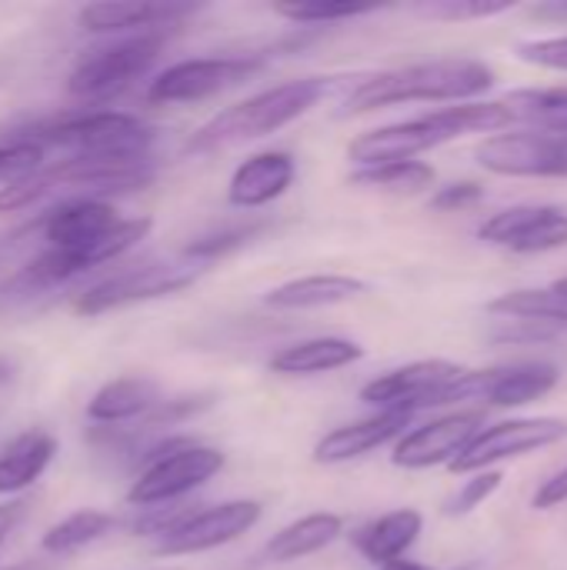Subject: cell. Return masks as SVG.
<instances>
[{
    "label": "cell",
    "mask_w": 567,
    "mask_h": 570,
    "mask_svg": "<svg viewBox=\"0 0 567 570\" xmlns=\"http://www.w3.org/2000/svg\"><path fill=\"white\" fill-rule=\"evenodd\" d=\"M157 130L124 110H77L60 114L50 120L23 124L3 140L17 144H37V147H67L70 154L84 157H137L150 154Z\"/></svg>",
    "instance_id": "cell-4"
},
{
    "label": "cell",
    "mask_w": 567,
    "mask_h": 570,
    "mask_svg": "<svg viewBox=\"0 0 567 570\" xmlns=\"http://www.w3.org/2000/svg\"><path fill=\"white\" fill-rule=\"evenodd\" d=\"M551 287H555V291H561V294H567V277H561V281H555Z\"/></svg>",
    "instance_id": "cell-42"
},
{
    "label": "cell",
    "mask_w": 567,
    "mask_h": 570,
    "mask_svg": "<svg viewBox=\"0 0 567 570\" xmlns=\"http://www.w3.org/2000/svg\"><path fill=\"white\" fill-rule=\"evenodd\" d=\"M414 417L418 414H408V411H374L371 417L341 424L314 444V464L334 468V464L358 461V458H364V454H371L391 441L398 444L408 434Z\"/></svg>",
    "instance_id": "cell-16"
},
{
    "label": "cell",
    "mask_w": 567,
    "mask_h": 570,
    "mask_svg": "<svg viewBox=\"0 0 567 570\" xmlns=\"http://www.w3.org/2000/svg\"><path fill=\"white\" fill-rule=\"evenodd\" d=\"M334 87V77H297V80H284L274 83L267 90H257L251 97H244L234 107H224L221 114H214L190 140H187V154H211L221 147H234L244 140H261L271 137L277 130H284L287 124H294L297 117H304L307 110H314Z\"/></svg>",
    "instance_id": "cell-3"
},
{
    "label": "cell",
    "mask_w": 567,
    "mask_h": 570,
    "mask_svg": "<svg viewBox=\"0 0 567 570\" xmlns=\"http://www.w3.org/2000/svg\"><path fill=\"white\" fill-rule=\"evenodd\" d=\"M164 43L167 37L154 30V33H134L124 40L104 43L97 50H87L67 73V94L87 104L114 100L117 94L130 90L140 77L154 70V63L164 53Z\"/></svg>",
    "instance_id": "cell-5"
},
{
    "label": "cell",
    "mask_w": 567,
    "mask_h": 570,
    "mask_svg": "<svg viewBox=\"0 0 567 570\" xmlns=\"http://www.w3.org/2000/svg\"><path fill=\"white\" fill-rule=\"evenodd\" d=\"M264 518V508L251 498H234L221 501L211 508L190 511L170 534H164L154 544V554L160 558H187V554H204L214 548H224L247 531H254Z\"/></svg>",
    "instance_id": "cell-12"
},
{
    "label": "cell",
    "mask_w": 567,
    "mask_h": 570,
    "mask_svg": "<svg viewBox=\"0 0 567 570\" xmlns=\"http://www.w3.org/2000/svg\"><path fill=\"white\" fill-rule=\"evenodd\" d=\"M43 167V147L37 144H17V140H0V190L10 184L27 180Z\"/></svg>",
    "instance_id": "cell-33"
},
{
    "label": "cell",
    "mask_w": 567,
    "mask_h": 570,
    "mask_svg": "<svg viewBox=\"0 0 567 570\" xmlns=\"http://www.w3.org/2000/svg\"><path fill=\"white\" fill-rule=\"evenodd\" d=\"M267 67V53H224V57H190L164 67L150 87V104H197L224 90H234Z\"/></svg>",
    "instance_id": "cell-8"
},
{
    "label": "cell",
    "mask_w": 567,
    "mask_h": 570,
    "mask_svg": "<svg viewBox=\"0 0 567 570\" xmlns=\"http://www.w3.org/2000/svg\"><path fill=\"white\" fill-rule=\"evenodd\" d=\"M57 458V438L43 428H30L17 434L3 451H0V494L20 498L27 488H33L43 471Z\"/></svg>",
    "instance_id": "cell-23"
},
{
    "label": "cell",
    "mask_w": 567,
    "mask_h": 570,
    "mask_svg": "<svg viewBox=\"0 0 567 570\" xmlns=\"http://www.w3.org/2000/svg\"><path fill=\"white\" fill-rule=\"evenodd\" d=\"M164 401V391L154 377L144 374H124L107 381L87 404V417L97 428H120V424H140L157 404Z\"/></svg>",
    "instance_id": "cell-19"
},
{
    "label": "cell",
    "mask_w": 567,
    "mask_h": 570,
    "mask_svg": "<svg viewBox=\"0 0 567 570\" xmlns=\"http://www.w3.org/2000/svg\"><path fill=\"white\" fill-rule=\"evenodd\" d=\"M515 0H434V3H421L418 13L431 17V20H448V23H465V20H488V17H501L508 10H515Z\"/></svg>",
    "instance_id": "cell-30"
},
{
    "label": "cell",
    "mask_w": 567,
    "mask_h": 570,
    "mask_svg": "<svg viewBox=\"0 0 567 570\" xmlns=\"http://www.w3.org/2000/svg\"><path fill=\"white\" fill-rule=\"evenodd\" d=\"M368 294V284L361 277L348 274H307L284 281L264 294V307L271 311H317V307H334L348 304Z\"/></svg>",
    "instance_id": "cell-21"
},
{
    "label": "cell",
    "mask_w": 567,
    "mask_h": 570,
    "mask_svg": "<svg viewBox=\"0 0 567 570\" xmlns=\"http://www.w3.org/2000/svg\"><path fill=\"white\" fill-rule=\"evenodd\" d=\"M478 200H485V187L478 180H458V184L438 187L431 197V207L434 210H465V207H475Z\"/></svg>",
    "instance_id": "cell-35"
},
{
    "label": "cell",
    "mask_w": 567,
    "mask_h": 570,
    "mask_svg": "<svg viewBox=\"0 0 567 570\" xmlns=\"http://www.w3.org/2000/svg\"><path fill=\"white\" fill-rule=\"evenodd\" d=\"M381 570H431L428 564H421V561H411V558H401V561H394V564H384Z\"/></svg>",
    "instance_id": "cell-40"
},
{
    "label": "cell",
    "mask_w": 567,
    "mask_h": 570,
    "mask_svg": "<svg viewBox=\"0 0 567 570\" xmlns=\"http://www.w3.org/2000/svg\"><path fill=\"white\" fill-rule=\"evenodd\" d=\"M561 504H567V464L565 468H558L551 478H545V481L538 484L535 498H531V508H535V511H555V508H561Z\"/></svg>",
    "instance_id": "cell-36"
},
{
    "label": "cell",
    "mask_w": 567,
    "mask_h": 570,
    "mask_svg": "<svg viewBox=\"0 0 567 570\" xmlns=\"http://www.w3.org/2000/svg\"><path fill=\"white\" fill-rule=\"evenodd\" d=\"M201 7L194 3H87L80 7L77 20L90 33H154L160 27H174L194 17Z\"/></svg>",
    "instance_id": "cell-18"
},
{
    "label": "cell",
    "mask_w": 567,
    "mask_h": 570,
    "mask_svg": "<svg viewBox=\"0 0 567 570\" xmlns=\"http://www.w3.org/2000/svg\"><path fill=\"white\" fill-rule=\"evenodd\" d=\"M538 17H558V20H567V3H545V7H535Z\"/></svg>",
    "instance_id": "cell-38"
},
{
    "label": "cell",
    "mask_w": 567,
    "mask_h": 570,
    "mask_svg": "<svg viewBox=\"0 0 567 570\" xmlns=\"http://www.w3.org/2000/svg\"><path fill=\"white\" fill-rule=\"evenodd\" d=\"M267 230V220H244V224H234V227H221V230H211V234H201L194 237L187 247H184V261L190 264H214L234 250H241L244 244H251L254 237H261Z\"/></svg>",
    "instance_id": "cell-28"
},
{
    "label": "cell",
    "mask_w": 567,
    "mask_h": 570,
    "mask_svg": "<svg viewBox=\"0 0 567 570\" xmlns=\"http://www.w3.org/2000/svg\"><path fill=\"white\" fill-rule=\"evenodd\" d=\"M485 411L481 407H461L448 411L441 417H431L428 424L408 431L391 454V464L401 471H431V468H451L461 451L485 431Z\"/></svg>",
    "instance_id": "cell-13"
},
{
    "label": "cell",
    "mask_w": 567,
    "mask_h": 570,
    "mask_svg": "<svg viewBox=\"0 0 567 570\" xmlns=\"http://www.w3.org/2000/svg\"><path fill=\"white\" fill-rule=\"evenodd\" d=\"M30 508H33V498H10V501H3L0 504V548L7 544V538L27 521V514H30Z\"/></svg>",
    "instance_id": "cell-37"
},
{
    "label": "cell",
    "mask_w": 567,
    "mask_h": 570,
    "mask_svg": "<svg viewBox=\"0 0 567 570\" xmlns=\"http://www.w3.org/2000/svg\"><path fill=\"white\" fill-rule=\"evenodd\" d=\"M374 3H274V13L291 23H341L374 13Z\"/></svg>",
    "instance_id": "cell-29"
},
{
    "label": "cell",
    "mask_w": 567,
    "mask_h": 570,
    "mask_svg": "<svg viewBox=\"0 0 567 570\" xmlns=\"http://www.w3.org/2000/svg\"><path fill=\"white\" fill-rule=\"evenodd\" d=\"M567 441V421L561 417H511L488 424L451 464V474H481L495 471L505 461L528 458L535 451Z\"/></svg>",
    "instance_id": "cell-10"
},
{
    "label": "cell",
    "mask_w": 567,
    "mask_h": 570,
    "mask_svg": "<svg viewBox=\"0 0 567 570\" xmlns=\"http://www.w3.org/2000/svg\"><path fill=\"white\" fill-rule=\"evenodd\" d=\"M214 394H180V397H164L144 421L140 428L147 431H167V428H180L184 421L204 414L207 407H214Z\"/></svg>",
    "instance_id": "cell-31"
},
{
    "label": "cell",
    "mask_w": 567,
    "mask_h": 570,
    "mask_svg": "<svg viewBox=\"0 0 567 570\" xmlns=\"http://www.w3.org/2000/svg\"><path fill=\"white\" fill-rule=\"evenodd\" d=\"M501 484H505V471H501V468H495V471H481V474H471V478L458 488V494L451 498L448 514L465 518V514H471V511L485 508V504L501 491Z\"/></svg>",
    "instance_id": "cell-32"
},
{
    "label": "cell",
    "mask_w": 567,
    "mask_h": 570,
    "mask_svg": "<svg viewBox=\"0 0 567 570\" xmlns=\"http://www.w3.org/2000/svg\"><path fill=\"white\" fill-rule=\"evenodd\" d=\"M561 381V367L551 361H515L498 364L488 371H465L451 387L441 391L434 407L451 404H481V407H525L541 397H548Z\"/></svg>",
    "instance_id": "cell-6"
},
{
    "label": "cell",
    "mask_w": 567,
    "mask_h": 570,
    "mask_svg": "<svg viewBox=\"0 0 567 570\" xmlns=\"http://www.w3.org/2000/svg\"><path fill=\"white\" fill-rule=\"evenodd\" d=\"M114 528H117V518L107 514V511H94V508L74 511V514H67L63 521H57V524L43 534L40 548H43L47 554H74V551H80V548H87V544L107 538Z\"/></svg>",
    "instance_id": "cell-27"
},
{
    "label": "cell",
    "mask_w": 567,
    "mask_h": 570,
    "mask_svg": "<svg viewBox=\"0 0 567 570\" xmlns=\"http://www.w3.org/2000/svg\"><path fill=\"white\" fill-rule=\"evenodd\" d=\"M341 534H344V518L341 514L314 511V514H304V518L291 521L277 534H271V541L264 544V558L271 564H294V561H304V558L331 548Z\"/></svg>",
    "instance_id": "cell-24"
},
{
    "label": "cell",
    "mask_w": 567,
    "mask_h": 570,
    "mask_svg": "<svg viewBox=\"0 0 567 570\" xmlns=\"http://www.w3.org/2000/svg\"><path fill=\"white\" fill-rule=\"evenodd\" d=\"M475 157L498 177L567 180V134L555 130H501L485 137Z\"/></svg>",
    "instance_id": "cell-11"
},
{
    "label": "cell",
    "mask_w": 567,
    "mask_h": 570,
    "mask_svg": "<svg viewBox=\"0 0 567 570\" xmlns=\"http://www.w3.org/2000/svg\"><path fill=\"white\" fill-rule=\"evenodd\" d=\"M465 374L461 364L431 357V361H411L404 367H394L388 374H378L361 387V401L374 411H408L421 414L431 411L444 387H451Z\"/></svg>",
    "instance_id": "cell-14"
},
{
    "label": "cell",
    "mask_w": 567,
    "mask_h": 570,
    "mask_svg": "<svg viewBox=\"0 0 567 570\" xmlns=\"http://www.w3.org/2000/svg\"><path fill=\"white\" fill-rule=\"evenodd\" d=\"M0 570H47V564L43 561H20V564H10V568Z\"/></svg>",
    "instance_id": "cell-41"
},
{
    "label": "cell",
    "mask_w": 567,
    "mask_h": 570,
    "mask_svg": "<svg viewBox=\"0 0 567 570\" xmlns=\"http://www.w3.org/2000/svg\"><path fill=\"white\" fill-rule=\"evenodd\" d=\"M515 124V114L505 100H475L441 107L401 124L374 127L348 144V157L354 167H378L394 160H418V154L451 144L468 134H501Z\"/></svg>",
    "instance_id": "cell-2"
},
{
    "label": "cell",
    "mask_w": 567,
    "mask_h": 570,
    "mask_svg": "<svg viewBox=\"0 0 567 570\" xmlns=\"http://www.w3.org/2000/svg\"><path fill=\"white\" fill-rule=\"evenodd\" d=\"M434 167L428 160H394V164H378V167H354L351 184L364 190H381V194H424L434 187Z\"/></svg>",
    "instance_id": "cell-26"
},
{
    "label": "cell",
    "mask_w": 567,
    "mask_h": 570,
    "mask_svg": "<svg viewBox=\"0 0 567 570\" xmlns=\"http://www.w3.org/2000/svg\"><path fill=\"white\" fill-rule=\"evenodd\" d=\"M154 570H177V568H154Z\"/></svg>",
    "instance_id": "cell-43"
},
{
    "label": "cell",
    "mask_w": 567,
    "mask_h": 570,
    "mask_svg": "<svg viewBox=\"0 0 567 570\" xmlns=\"http://www.w3.org/2000/svg\"><path fill=\"white\" fill-rule=\"evenodd\" d=\"M421 531H424V514L421 511L394 508V511L361 524L351 534V544L364 561H371L374 568H384V564H394V561L408 558V551L418 544Z\"/></svg>",
    "instance_id": "cell-20"
},
{
    "label": "cell",
    "mask_w": 567,
    "mask_h": 570,
    "mask_svg": "<svg viewBox=\"0 0 567 570\" xmlns=\"http://www.w3.org/2000/svg\"><path fill=\"white\" fill-rule=\"evenodd\" d=\"M491 314H501L508 321H528V324H561L567 327V294L555 287H525L498 294L488 304Z\"/></svg>",
    "instance_id": "cell-25"
},
{
    "label": "cell",
    "mask_w": 567,
    "mask_h": 570,
    "mask_svg": "<svg viewBox=\"0 0 567 570\" xmlns=\"http://www.w3.org/2000/svg\"><path fill=\"white\" fill-rule=\"evenodd\" d=\"M478 237L511 254H551L567 247V210L555 204H515L491 214Z\"/></svg>",
    "instance_id": "cell-15"
},
{
    "label": "cell",
    "mask_w": 567,
    "mask_h": 570,
    "mask_svg": "<svg viewBox=\"0 0 567 570\" xmlns=\"http://www.w3.org/2000/svg\"><path fill=\"white\" fill-rule=\"evenodd\" d=\"M201 274H204V267L190 264V261L187 264H137V267L117 271V274L97 281L94 287H87L84 294H77L74 314L97 317V314H110V311H120L130 304L170 297V294L194 287Z\"/></svg>",
    "instance_id": "cell-9"
},
{
    "label": "cell",
    "mask_w": 567,
    "mask_h": 570,
    "mask_svg": "<svg viewBox=\"0 0 567 570\" xmlns=\"http://www.w3.org/2000/svg\"><path fill=\"white\" fill-rule=\"evenodd\" d=\"M518 60L545 70L567 73V37H541V40H525L518 43Z\"/></svg>",
    "instance_id": "cell-34"
},
{
    "label": "cell",
    "mask_w": 567,
    "mask_h": 570,
    "mask_svg": "<svg viewBox=\"0 0 567 570\" xmlns=\"http://www.w3.org/2000/svg\"><path fill=\"white\" fill-rule=\"evenodd\" d=\"M364 357V347L351 337H307L297 344L281 347L267 367L281 377H314L351 367Z\"/></svg>",
    "instance_id": "cell-22"
},
{
    "label": "cell",
    "mask_w": 567,
    "mask_h": 570,
    "mask_svg": "<svg viewBox=\"0 0 567 570\" xmlns=\"http://www.w3.org/2000/svg\"><path fill=\"white\" fill-rule=\"evenodd\" d=\"M495 87V70L475 57H438L394 70H381L361 80L348 100L344 114L361 117L401 104H475Z\"/></svg>",
    "instance_id": "cell-1"
},
{
    "label": "cell",
    "mask_w": 567,
    "mask_h": 570,
    "mask_svg": "<svg viewBox=\"0 0 567 570\" xmlns=\"http://www.w3.org/2000/svg\"><path fill=\"white\" fill-rule=\"evenodd\" d=\"M297 177V160L287 150H261L237 164L227 184V200L241 210H257L274 204L291 190Z\"/></svg>",
    "instance_id": "cell-17"
},
{
    "label": "cell",
    "mask_w": 567,
    "mask_h": 570,
    "mask_svg": "<svg viewBox=\"0 0 567 570\" xmlns=\"http://www.w3.org/2000/svg\"><path fill=\"white\" fill-rule=\"evenodd\" d=\"M221 471H224V451H217L211 444H197L190 438H180L167 454H160L144 471H137V481L127 491V504H134L140 511L177 504L180 498L204 488Z\"/></svg>",
    "instance_id": "cell-7"
},
{
    "label": "cell",
    "mask_w": 567,
    "mask_h": 570,
    "mask_svg": "<svg viewBox=\"0 0 567 570\" xmlns=\"http://www.w3.org/2000/svg\"><path fill=\"white\" fill-rule=\"evenodd\" d=\"M13 377H17V364H13L10 357H0V391H3Z\"/></svg>",
    "instance_id": "cell-39"
}]
</instances>
